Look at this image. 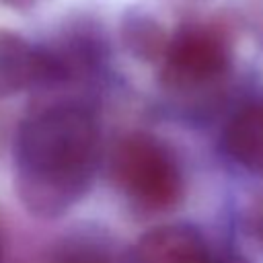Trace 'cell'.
I'll list each match as a JSON object with an SVG mask.
<instances>
[{
    "instance_id": "obj_1",
    "label": "cell",
    "mask_w": 263,
    "mask_h": 263,
    "mask_svg": "<svg viewBox=\"0 0 263 263\" xmlns=\"http://www.w3.org/2000/svg\"><path fill=\"white\" fill-rule=\"evenodd\" d=\"M99 162L101 129L92 107L80 99H51L16 132V195L29 214L58 218L88 193Z\"/></svg>"
},
{
    "instance_id": "obj_2",
    "label": "cell",
    "mask_w": 263,
    "mask_h": 263,
    "mask_svg": "<svg viewBox=\"0 0 263 263\" xmlns=\"http://www.w3.org/2000/svg\"><path fill=\"white\" fill-rule=\"evenodd\" d=\"M109 173L140 212H166L183 199V171L173 150L152 134L136 132L121 138L111 150Z\"/></svg>"
},
{
    "instance_id": "obj_3",
    "label": "cell",
    "mask_w": 263,
    "mask_h": 263,
    "mask_svg": "<svg viewBox=\"0 0 263 263\" xmlns=\"http://www.w3.org/2000/svg\"><path fill=\"white\" fill-rule=\"evenodd\" d=\"M232 68L228 31L210 21L183 23L171 37L160 60V86L181 99L216 90Z\"/></svg>"
},
{
    "instance_id": "obj_4",
    "label": "cell",
    "mask_w": 263,
    "mask_h": 263,
    "mask_svg": "<svg viewBox=\"0 0 263 263\" xmlns=\"http://www.w3.org/2000/svg\"><path fill=\"white\" fill-rule=\"evenodd\" d=\"M37 47L39 84L35 90H53L88 82L101 72L107 60L105 37L88 23L72 25L49 43Z\"/></svg>"
},
{
    "instance_id": "obj_5",
    "label": "cell",
    "mask_w": 263,
    "mask_h": 263,
    "mask_svg": "<svg viewBox=\"0 0 263 263\" xmlns=\"http://www.w3.org/2000/svg\"><path fill=\"white\" fill-rule=\"evenodd\" d=\"M127 263H212V257L195 226L173 222L144 232L132 247Z\"/></svg>"
},
{
    "instance_id": "obj_6",
    "label": "cell",
    "mask_w": 263,
    "mask_h": 263,
    "mask_svg": "<svg viewBox=\"0 0 263 263\" xmlns=\"http://www.w3.org/2000/svg\"><path fill=\"white\" fill-rule=\"evenodd\" d=\"M220 140L236 166L263 177V97L242 103L228 117Z\"/></svg>"
},
{
    "instance_id": "obj_7",
    "label": "cell",
    "mask_w": 263,
    "mask_h": 263,
    "mask_svg": "<svg viewBox=\"0 0 263 263\" xmlns=\"http://www.w3.org/2000/svg\"><path fill=\"white\" fill-rule=\"evenodd\" d=\"M39 84V47L23 35L0 29V99L35 90Z\"/></svg>"
},
{
    "instance_id": "obj_8",
    "label": "cell",
    "mask_w": 263,
    "mask_h": 263,
    "mask_svg": "<svg viewBox=\"0 0 263 263\" xmlns=\"http://www.w3.org/2000/svg\"><path fill=\"white\" fill-rule=\"evenodd\" d=\"M168 33L150 14L140 10H129L121 18V41L127 51L144 62H160L166 45Z\"/></svg>"
},
{
    "instance_id": "obj_9",
    "label": "cell",
    "mask_w": 263,
    "mask_h": 263,
    "mask_svg": "<svg viewBox=\"0 0 263 263\" xmlns=\"http://www.w3.org/2000/svg\"><path fill=\"white\" fill-rule=\"evenodd\" d=\"M49 263H119V259L113 245L103 236L74 232L55 247Z\"/></svg>"
},
{
    "instance_id": "obj_10",
    "label": "cell",
    "mask_w": 263,
    "mask_h": 263,
    "mask_svg": "<svg viewBox=\"0 0 263 263\" xmlns=\"http://www.w3.org/2000/svg\"><path fill=\"white\" fill-rule=\"evenodd\" d=\"M245 234L263 251V191L251 199L242 216Z\"/></svg>"
},
{
    "instance_id": "obj_11",
    "label": "cell",
    "mask_w": 263,
    "mask_h": 263,
    "mask_svg": "<svg viewBox=\"0 0 263 263\" xmlns=\"http://www.w3.org/2000/svg\"><path fill=\"white\" fill-rule=\"evenodd\" d=\"M212 263H249L245 257H240V255H234V253H226V255H222V257H216V259H212Z\"/></svg>"
},
{
    "instance_id": "obj_12",
    "label": "cell",
    "mask_w": 263,
    "mask_h": 263,
    "mask_svg": "<svg viewBox=\"0 0 263 263\" xmlns=\"http://www.w3.org/2000/svg\"><path fill=\"white\" fill-rule=\"evenodd\" d=\"M6 4H10V6H14V8H29V6H33L37 0H4Z\"/></svg>"
},
{
    "instance_id": "obj_13",
    "label": "cell",
    "mask_w": 263,
    "mask_h": 263,
    "mask_svg": "<svg viewBox=\"0 0 263 263\" xmlns=\"http://www.w3.org/2000/svg\"><path fill=\"white\" fill-rule=\"evenodd\" d=\"M0 261H2V247H0Z\"/></svg>"
}]
</instances>
